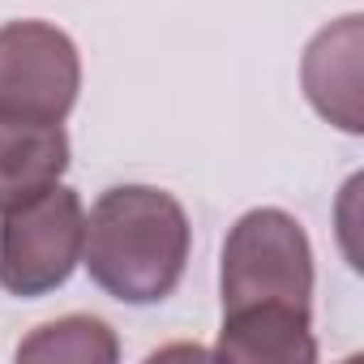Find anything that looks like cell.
I'll use <instances>...</instances> for the list:
<instances>
[{"label":"cell","mask_w":364,"mask_h":364,"mask_svg":"<svg viewBox=\"0 0 364 364\" xmlns=\"http://www.w3.org/2000/svg\"><path fill=\"white\" fill-rule=\"evenodd\" d=\"M223 330L219 360L245 364H313V245L304 228L257 206L236 219L223 240Z\"/></svg>","instance_id":"cell-1"},{"label":"cell","mask_w":364,"mask_h":364,"mask_svg":"<svg viewBox=\"0 0 364 364\" xmlns=\"http://www.w3.org/2000/svg\"><path fill=\"white\" fill-rule=\"evenodd\" d=\"M189 249H193L189 215L167 189L116 185L99 193L86 219L82 262L112 300L159 304L185 279Z\"/></svg>","instance_id":"cell-2"},{"label":"cell","mask_w":364,"mask_h":364,"mask_svg":"<svg viewBox=\"0 0 364 364\" xmlns=\"http://www.w3.org/2000/svg\"><path fill=\"white\" fill-rule=\"evenodd\" d=\"M86 210L77 189L52 185L0 219V287L22 300L52 296L82 262Z\"/></svg>","instance_id":"cell-3"},{"label":"cell","mask_w":364,"mask_h":364,"mask_svg":"<svg viewBox=\"0 0 364 364\" xmlns=\"http://www.w3.org/2000/svg\"><path fill=\"white\" fill-rule=\"evenodd\" d=\"M82 90L77 43L39 18L0 26V116L60 124Z\"/></svg>","instance_id":"cell-4"},{"label":"cell","mask_w":364,"mask_h":364,"mask_svg":"<svg viewBox=\"0 0 364 364\" xmlns=\"http://www.w3.org/2000/svg\"><path fill=\"white\" fill-rule=\"evenodd\" d=\"M360 22H364L360 14H347L334 26L317 31L300 60V82H304L309 103L317 107V116H326L343 133L364 129V116H360V48H364Z\"/></svg>","instance_id":"cell-5"},{"label":"cell","mask_w":364,"mask_h":364,"mask_svg":"<svg viewBox=\"0 0 364 364\" xmlns=\"http://www.w3.org/2000/svg\"><path fill=\"white\" fill-rule=\"evenodd\" d=\"M65 171H69L65 124L0 116V215L60 185Z\"/></svg>","instance_id":"cell-6"},{"label":"cell","mask_w":364,"mask_h":364,"mask_svg":"<svg viewBox=\"0 0 364 364\" xmlns=\"http://www.w3.org/2000/svg\"><path fill=\"white\" fill-rule=\"evenodd\" d=\"M18 360H77V364H112L120 360V343L103 317L69 313L60 321L39 326L18 343Z\"/></svg>","instance_id":"cell-7"}]
</instances>
